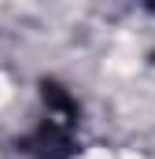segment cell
Wrapping results in <instances>:
<instances>
[{"label":"cell","instance_id":"1","mask_svg":"<svg viewBox=\"0 0 155 159\" xmlns=\"http://www.w3.org/2000/svg\"><path fill=\"white\" fill-rule=\"evenodd\" d=\"M11 100H15V85H11L7 74H0V107H7Z\"/></svg>","mask_w":155,"mask_h":159}]
</instances>
